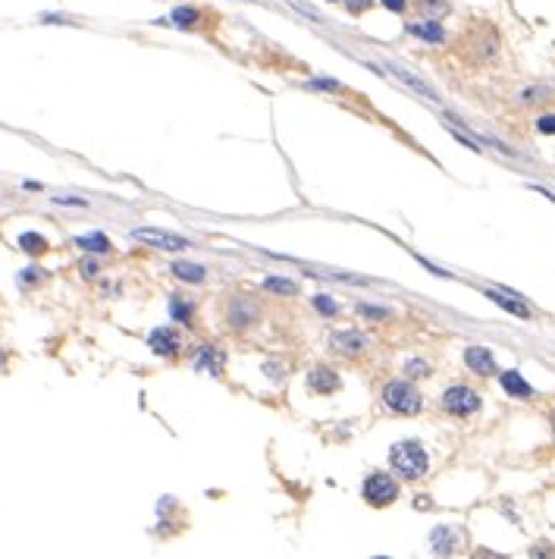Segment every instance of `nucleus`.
Wrapping results in <instances>:
<instances>
[{"label":"nucleus","mask_w":555,"mask_h":559,"mask_svg":"<svg viewBox=\"0 0 555 559\" xmlns=\"http://www.w3.org/2000/svg\"><path fill=\"white\" fill-rule=\"evenodd\" d=\"M536 129H540L543 136H555V116H552V114L540 116V120H536Z\"/></svg>","instance_id":"29"},{"label":"nucleus","mask_w":555,"mask_h":559,"mask_svg":"<svg viewBox=\"0 0 555 559\" xmlns=\"http://www.w3.org/2000/svg\"><path fill=\"white\" fill-rule=\"evenodd\" d=\"M389 73H392V76H399V79H402V82H405V85H408V89H414L417 94H424V98H427V101H433V104H436V101H439V94H436V91L430 89V85H427V82H424V79H417V76H411V73H408V69H402V66H395V63H389Z\"/></svg>","instance_id":"14"},{"label":"nucleus","mask_w":555,"mask_h":559,"mask_svg":"<svg viewBox=\"0 0 555 559\" xmlns=\"http://www.w3.org/2000/svg\"><path fill=\"white\" fill-rule=\"evenodd\" d=\"M76 246L82 248V251H88V255H107V251L113 248V246H110V239H107L104 233H88V236H78V239H76Z\"/></svg>","instance_id":"15"},{"label":"nucleus","mask_w":555,"mask_h":559,"mask_svg":"<svg viewBox=\"0 0 555 559\" xmlns=\"http://www.w3.org/2000/svg\"><path fill=\"white\" fill-rule=\"evenodd\" d=\"M442 408L449 415H458V418H467L480 408V396L471 387H449L442 393Z\"/></svg>","instance_id":"4"},{"label":"nucleus","mask_w":555,"mask_h":559,"mask_svg":"<svg viewBox=\"0 0 555 559\" xmlns=\"http://www.w3.org/2000/svg\"><path fill=\"white\" fill-rule=\"evenodd\" d=\"M258 314H260V305L251 296H235L233 302H229V324L235 330L251 327L258 321Z\"/></svg>","instance_id":"7"},{"label":"nucleus","mask_w":555,"mask_h":559,"mask_svg":"<svg viewBox=\"0 0 555 559\" xmlns=\"http://www.w3.org/2000/svg\"><path fill=\"white\" fill-rule=\"evenodd\" d=\"M307 387L314 393H336L339 390V377L330 371V368H314L311 374H307Z\"/></svg>","instance_id":"13"},{"label":"nucleus","mask_w":555,"mask_h":559,"mask_svg":"<svg viewBox=\"0 0 555 559\" xmlns=\"http://www.w3.org/2000/svg\"><path fill=\"white\" fill-rule=\"evenodd\" d=\"M405 371H408L411 377H427V374H430V365H427V361H420V358H411Z\"/></svg>","instance_id":"28"},{"label":"nucleus","mask_w":555,"mask_h":559,"mask_svg":"<svg viewBox=\"0 0 555 559\" xmlns=\"http://www.w3.org/2000/svg\"><path fill=\"white\" fill-rule=\"evenodd\" d=\"M408 31H411V35H417V38H424V41H430V44H442V41H446V29H442L436 19L408 22Z\"/></svg>","instance_id":"11"},{"label":"nucleus","mask_w":555,"mask_h":559,"mask_svg":"<svg viewBox=\"0 0 555 559\" xmlns=\"http://www.w3.org/2000/svg\"><path fill=\"white\" fill-rule=\"evenodd\" d=\"M424 13H430V19H439V16L449 13V0H420Z\"/></svg>","instance_id":"24"},{"label":"nucleus","mask_w":555,"mask_h":559,"mask_svg":"<svg viewBox=\"0 0 555 559\" xmlns=\"http://www.w3.org/2000/svg\"><path fill=\"white\" fill-rule=\"evenodd\" d=\"M307 89H320V91H342V85H339L336 79H311V82H307Z\"/></svg>","instance_id":"27"},{"label":"nucleus","mask_w":555,"mask_h":559,"mask_svg":"<svg viewBox=\"0 0 555 559\" xmlns=\"http://www.w3.org/2000/svg\"><path fill=\"white\" fill-rule=\"evenodd\" d=\"M374 4V0H345V6H348V13H355V16H361L367 6Z\"/></svg>","instance_id":"30"},{"label":"nucleus","mask_w":555,"mask_h":559,"mask_svg":"<svg viewBox=\"0 0 555 559\" xmlns=\"http://www.w3.org/2000/svg\"><path fill=\"white\" fill-rule=\"evenodd\" d=\"M499 383H502V390L509 393V396H514V399H530V396H534V387H530L518 371H502V374H499Z\"/></svg>","instance_id":"12"},{"label":"nucleus","mask_w":555,"mask_h":559,"mask_svg":"<svg viewBox=\"0 0 555 559\" xmlns=\"http://www.w3.org/2000/svg\"><path fill=\"white\" fill-rule=\"evenodd\" d=\"M82 271H85V277H94V273H98V261H85Z\"/></svg>","instance_id":"34"},{"label":"nucleus","mask_w":555,"mask_h":559,"mask_svg":"<svg viewBox=\"0 0 555 559\" xmlns=\"http://www.w3.org/2000/svg\"><path fill=\"white\" fill-rule=\"evenodd\" d=\"M464 365L471 368L474 374H480V377H493L496 374V358H493V352H489L487 346H467V349H464Z\"/></svg>","instance_id":"9"},{"label":"nucleus","mask_w":555,"mask_h":559,"mask_svg":"<svg viewBox=\"0 0 555 559\" xmlns=\"http://www.w3.org/2000/svg\"><path fill=\"white\" fill-rule=\"evenodd\" d=\"M364 500L370 506H389V503L399 500V484L395 478L383 475V471H374V475L364 481Z\"/></svg>","instance_id":"3"},{"label":"nucleus","mask_w":555,"mask_h":559,"mask_svg":"<svg viewBox=\"0 0 555 559\" xmlns=\"http://www.w3.org/2000/svg\"><path fill=\"white\" fill-rule=\"evenodd\" d=\"M433 550H436L439 556L452 553V550H455V531L446 528V525H439V528L433 531Z\"/></svg>","instance_id":"18"},{"label":"nucleus","mask_w":555,"mask_h":559,"mask_svg":"<svg viewBox=\"0 0 555 559\" xmlns=\"http://www.w3.org/2000/svg\"><path fill=\"white\" fill-rule=\"evenodd\" d=\"M330 4H345V0H330Z\"/></svg>","instance_id":"35"},{"label":"nucleus","mask_w":555,"mask_h":559,"mask_svg":"<svg viewBox=\"0 0 555 559\" xmlns=\"http://www.w3.org/2000/svg\"><path fill=\"white\" fill-rule=\"evenodd\" d=\"M170 311H173V318H176V321H182V324H188V321H192V311H188V308L179 302L176 296L170 298Z\"/></svg>","instance_id":"26"},{"label":"nucleus","mask_w":555,"mask_h":559,"mask_svg":"<svg viewBox=\"0 0 555 559\" xmlns=\"http://www.w3.org/2000/svg\"><path fill=\"white\" fill-rule=\"evenodd\" d=\"M195 368H198V371L208 368L210 374H220V368H223V356H220L213 346H201V349H198V358H195Z\"/></svg>","instance_id":"16"},{"label":"nucleus","mask_w":555,"mask_h":559,"mask_svg":"<svg viewBox=\"0 0 555 559\" xmlns=\"http://www.w3.org/2000/svg\"><path fill=\"white\" fill-rule=\"evenodd\" d=\"M380 4H383L386 10H392V13H405L408 10V0H380Z\"/></svg>","instance_id":"32"},{"label":"nucleus","mask_w":555,"mask_h":559,"mask_svg":"<svg viewBox=\"0 0 555 559\" xmlns=\"http://www.w3.org/2000/svg\"><path fill=\"white\" fill-rule=\"evenodd\" d=\"M383 403L386 408H392V412L399 415H417L420 408H424V399H420V393L411 387L408 381H389L383 387Z\"/></svg>","instance_id":"2"},{"label":"nucleus","mask_w":555,"mask_h":559,"mask_svg":"<svg viewBox=\"0 0 555 559\" xmlns=\"http://www.w3.org/2000/svg\"><path fill=\"white\" fill-rule=\"evenodd\" d=\"M198 19H201V13L195 10V6H176V10L170 13V19L163 22V26H176V29H195Z\"/></svg>","instance_id":"17"},{"label":"nucleus","mask_w":555,"mask_h":559,"mask_svg":"<svg viewBox=\"0 0 555 559\" xmlns=\"http://www.w3.org/2000/svg\"><path fill=\"white\" fill-rule=\"evenodd\" d=\"M132 239L145 242V246H151V248H161V251H182V248H188V239H182V236H176V233L151 230V226L132 230Z\"/></svg>","instance_id":"6"},{"label":"nucleus","mask_w":555,"mask_h":559,"mask_svg":"<svg viewBox=\"0 0 555 559\" xmlns=\"http://www.w3.org/2000/svg\"><path fill=\"white\" fill-rule=\"evenodd\" d=\"M54 204H73V208H88V201L85 198H69V195H57Z\"/></svg>","instance_id":"31"},{"label":"nucleus","mask_w":555,"mask_h":559,"mask_svg":"<svg viewBox=\"0 0 555 559\" xmlns=\"http://www.w3.org/2000/svg\"><path fill=\"white\" fill-rule=\"evenodd\" d=\"M19 248L29 251V255H44L47 251V239L41 233H22L19 236Z\"/></svg>","instance_id":"20"},{"label":"nucleus","mask_w":555,"mask_h":559,"mask_svg":"<svg viewBox=\"0 0 555 559\" xmlns=\"http://www.w3.org/2000/svg\"><path fill=\"white\" fill-rule=\"evenodd\" d=\"M173 273H176L179 280H185V283H201L204 280V267L201 264H185V261H176L173 264Z\"/></svg>","instance_id":"19"},{"label":"nucleus","mask_w":555,"mask_h":559,"mask_svg":"<svg viewBox=\"0 0 555 559\" xmlns=\"http://www.w3.org/2000/svg\"><path fill=\"white\" fill-rule=\"evenodd\" d=\"M330 349L336 352V356H345V358L364 356V352L370 349V336L358 333V330H339V333L330 336Z\"/></svg>","instance_id":"5"},{"label":"nucleus","mask_w":555,"mask_h":559,"mask_svg":"<svg viewBox=\"0 0 555 559\" xmlns=\"http://www.w3.org/2000/svg\"><path fill=\"white\" fill-rule=\"evenodd\" d=\"M264 289H270V293H280V296H295L298 286L292 280H282V277H267L264 280Z\"/></svg>","instance_id":"22"},{"label":"nucleus","mask_w":555,"mask_h":559,"mask_svg":"<svg viewBox=\"0 0 555 559\" xmlns=\"http://www.w3.org/2000/svg\"><path fill=\"white\" fill-rule=\"evenodd\" d=\"M358 314H364V318H370V321H389L392 318L389 308H380V305H367V302L358 305Z\"/></svg>","instance_id":"23"},{"label":"nucleus","mask_w":555,"mask_h":559,"mask_svg":"<svg viewBox=\"0 0 555 559\" xmlns=\"http://www.w3.org/2000/svg\"><path fill=\"white\" fill-rule=\"evenodd\" d=\"M389 462L395 468V475L408 478V481H417V478L427 475V465H430V459H427V450L414 440H405V443H395L392 453H389Z\"/></svg>","instance_id":"1"},{"label":"nucleus","mask_w":555,"mask_h":559,"mask_svg":"<svg viewBox=\"0 0 555 559\" xmlns=\"http://www.w3.org/2000/svg\"><path fill=\"white\" fill-rule=\"evenodd\" d=\"M148 346L157 352V356L170 358V356L179 352V336H176V330H170V327H157V330H151Z\"/></svg>","instance_id":"10"},{"label":"nucleus","mask_w":555,"mask_h":559,"mask_svg":"<svg viewBox=\"0 0 555 559\" xmlns=\"http://www.w3.org/2000/svg\"><path fill=\"white\" fill-rule=\"evenodd\" d=\"M487 298L493 305H499V308H505L509 314H514V318H530V308L524 305V298H521L518 293H511V289H505V286H499V289H487Z\"/></svg>","instance_id":"8"},{"label":"nucleus","mask_w":555,"mask_h":559,"mask_svg":"<svg viewBox=\"0 0 555 559\" xmlns=\"http://www.w3.org/2000/svg\"><path fill=\"white\" fill-rule=\"evenodd\" d=\"M314 308H317V311H320V314H327V318H332V314H336V311H339V305H336V302H332V298H330V296H317V298H314Z\"/></svg>","instance_id":"25"},{"label":"nucleus","mask_w":555,"mask_h":559,"mask_svg":"<svg viewBox=\"0 0 555 559\" xmlns=\"http://www.w3.org/2000/svg\"><path fill=\"white\" fill-rule=\"evenodd\" d=\"M38 273H41V271H35V267H29V271H22V283H35V280H38Z\"/></svg>","instance_id":"33"},{"label":"nucleus","mask_w":555,"mask_h":559,"mask_svg":"<svg viewBox=\"0 0 555 559\" xmlns=\"http://www.w3.org/2000/svg\"><path fill=\"white\" fill-rule=\"evenodd\" d=\"M549 98H552L549 85H530V89H524L518 94L521 104H540V101H549Z\"/></svg>","instance_id":"21"}]
</instances>
